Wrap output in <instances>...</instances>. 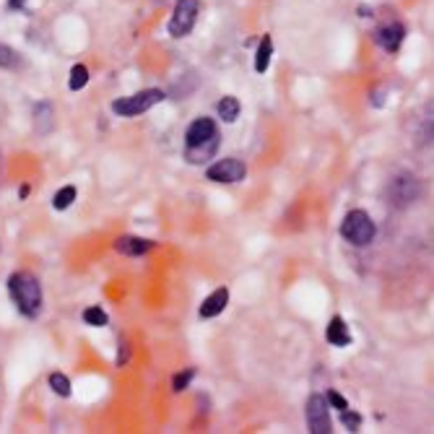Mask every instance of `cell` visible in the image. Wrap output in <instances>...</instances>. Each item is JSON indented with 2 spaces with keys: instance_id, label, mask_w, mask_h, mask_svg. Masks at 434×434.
Here are the masks:
<instances>
[{
  "instance_id": "obj_15",
  "label": "cell",
  "mask_w": 434,
  "mask_h": 434,
  "mask_svg": "<svg viewBox=\"0 0 434 434\" xmlns=\"http://www.w3.org/2000/svg\"><path fill=\"white\" fill-rule=\"evenodd\" d=\"M216 110H219V117L224 122H234L239 117V99L237 96H222V102L216 104Z\"/></svg>"
},
{
  "instance_id": "obj_7",
  "label": "cell",
  "mask_w": 434,
  "mask_h": 434,
  "mask_svg": "<svg viewBox=\"0 0 434 434\" xmlns=\"http://www.w3.org/2000/svg\"><path fill=\"white\" fill-rule=\"evenodd\" d=\"M328 400L325 395H309L307 400V424L312 434H331V414H328Z\"/></svg>"
},
{
  "instance_id": "obj_20",
  "label": "cell",
  "mask_w": 434,
  "mask_h": 434,
  "mask_svg": "<svg viewBox=\"0 0 434 434\" xmlns=\"http://www.w3.org/2000/svg\"><path fill=\"white\" fill-rule=\"evenodd\" d=\"M50 388L58 395H63V398H68L70 395V380L65 375H60V372H52L50 375Z\"/></svg>"
},
{
  "instance_id": "obj_21",
  "label": "cell",
  "mask_w": 434,
  "mask_h": 434,
  "mask_svg": "<svg viewBox=\"0 0 434 434\" xmlns=\"http://www.w3.org/2000/svg\"><path fill=\"white\" fill-rule=\"evenodd\" d=\"M193 377H196V369L193 366H188L185 372H179V375H174V380H172V390L179 392V390H185L190 383H193Z\"/></svg>"
},
{
  "instance_id": "obj_18",
  "label": "cell",
  "mask_w": 434,
  "mask_h": 434,
  "mask_svg": "<svg viewBox=\"0 0 434 434\" xmlns=\"http://www.w3.org/2000/svg\"><path fill=\"white\" fill-rule=\"evenodd\" d=\"M84 323L94 325V328H104V325L110 323V317H107V312H104L102 307H89V309H84Z\"/></svg>"
},
{
  "instance_id": "obj_23",
  "label": "cell",
  "mask_w": 434,
  "mask_h": 434,
  "mask_svg": "<svg viewBox=\"0 0 434 434\" xmlns=\"http://www.w3.org/2000/svg\"><path fill=\"white\" fill-rule=\"evenodd\" d=\"M325 400H328V406H333V409H338V411L349 409L346 398H343L340 392H336V390H328V392H325Z\"/></svg>"
},
{
  "instance_id": "obj_22",
  "label": "cell",
  "mask_w": 434,
  "mask_h": 434,
  "mask_svg": "<svg viewBox=\"0 0 434 434\" xmlns=\"http://www.w3.org/2000/svg\"><path fill=\"white\" fill-rule=\"evenodd\" d=\"M340 421H343V426H346L349 432H357L359 426H362V416H359L357 411H351V409L340 411Z\"/></svg>"
},
{
  "instance_id": "obj_12",
  "label": "cell",
  "mask_w": 434,
  "mask_h": 434,
  "mask_svg": "<svg viewBox=\"0 0 434 434\" xmlns=\"http://www.w3.org/2000/svg\"><path fill=\"white\" fill-rule=\"evenodd\" d=\"M325 338H328V343L331 346H349L351 343V333H349V325H346V320L340 315H336L331 320V325H328V331H325Z\"/></svg>"
},
{
  "instance_id": "obj_8",
  "label": "cell",
  "mask_w": 434,
  "mask_h": 434,
  "mask_svg": "<svg viewBox=\"0 0 434 434\" xmlns=\"http://www.w3.org/2000/svg\"><path fill=\"white\" fill-rule=\"evenodd\" d=\"M247 174V167L239 159L229 156V159H219L216 164H211L208 170H205V177L211 179V182H224V185H229V182H242Z\"/></svg>"
},
{
  "instance_id": "obj_2",
  "label": "cell",
  "mask_w": 434,
  "mask_h": 434,
  "mask_svg": "<svg viewBox=\"0 0 434 434\" xmlns=\"http://www.w3.org/2000/svg\"><path fill=\"white\" fill-rule=\"evenodd\" d=\"M8 291L24 317H37L42 309V286L32 273H11Z\"/></svg>"
},
{
  "instance_id": "obj_24",
  "label": "cell",
  "mask_w": 434,
  "mask_h": 434,
  "mask_svg": "<svg viewBox=\"0 0 434 434\" xmlns=\"http://www.w3.org/2000/svg\"><path fill=\"white\" fill-rule=\"evenodd\" d=\"M128 357H130V346L122 340L120 343V357H117V366H122V364H128Z\"/></svg>"
},
{
  "instance_id": "obj_25",
  "label": "cell",
  "mask_w": 434,
  "mask_h": 434,
  "mask_svg": "<svg viewBox=\"0 0 434 434\" xmlns=\"http://www.w3.org/2000/svg\"><path fill=\"white\" fill-rule=\"evenodd\" d=\"M383 96H385V91H383V89H377L375 94H372V104H375V107H383V104H385Z\"/></svg>"
},
{
  "instance_id": "obj_16",
  "label": "cell",
  "mask_w": 434,
  "mask_h": 434,
  "mask_svg": "<svg viewBox=\"0 0 434 434\" xmlns=\"http://www.w3.org/2000/svg\"><path fill=\"white\" fill-rule=\"evenodd\" d=\"M86 84H89V68L78 63V65H73V68H70L68 89H70V91H78V89H84Z\"/></svg>"
},
{
  "instance_id": "obj_14",
  "label": "cell",
  "mask_w": 434,
  "mask_h": 434,
  "mask_svg": "<svg viewBox=\"0 0 434 434\" xmlns=\"http://www.w3.org/2000/svg\"><path fill=\"white\" fill-rule=\"evenodd\" d=\"M271 55H273V39L271 34H263L260 44H257V52H255V70L257 73H265L268 65H271Z\"/></svg>"
},
{
  "instance_id": "obj_17",
  "label": "cell",
  "mask_w": 434,
  "mask_h": 434,
  "mask_svg": "<svg viewBox=\"0 0 434 434\" xmlns=\"http://www.w3.org/2000/svg\"><path fill=\"white\" fill-rule=\"evenodd\" d=\"M76 200V188L73 185H65L63 190H58L55 193V198H52V208H58V211H65L70 203Z\"/></svg>"
},
{
  "instance_id": "obj_3",
  "label": "cell",
  "mask_w": 434,
  "mask_h": 434,
  "mask_svg": "<svg viewBox=\"0 0 434 434\" xmlns=\"http://www.w3.org/2000/svg\"><path fill=\"white\" fill-rule=\"evenodd\" d=\"M340 234H343V239L351 242V245L366 247L372 239H375L377 226H375V222H372V216H369V213L362 211V208H354V211H349L346 216H343Z\"/></svg>"
},
{
  "instance_id": "obj_1",
  "label": "cell",
  "mask_w": 434,
  "mask_h": 434,
  "mask_svg": "<svg viewBox=\"0 0 434 434\" xmlns=\"http://www.w3.org/2000/svg\"><path fill=\"white\" fill-rule=\"evenodd\" d=\"M185 156L190 164L208 162L216 148H219V130L211 117H198L190 122L188 133H185Z\"/></svg>"
},
{
  "instance_id": "obj_26",
  "label": "cell",
  "mask_w": 434,
  "mask_h": 434,
  "mask_svg": "<svg viewBox=\"0 0 434 434\" xmlns=\"http://www.w3.org/2000/svg\"><path fill=\"white\" fill-rule=\"evenodd\" d=\"M24 3H26V0H8V8L11 11H18V8H24Z\"/></svg>"
},
{
  "instance_id": "obj_5",
  "label": "cell",
  "mask_w": 434,
  "mask_h": 434,
  "mask_svg": "<svg viewBox=\"0 0 434 434\" xmlns=\"http://www.w3.org/2000/svg\"><path fill=\"white\" fill-rule=\"evenodd\" d=\"M419 193H421L419 179L414 177V174H409V172L392 177L390 182H388V188H385V196H388L390 205H395V208H409V205L419 198Z\"/></svg>"
},
{
  "instance_id": "obj_13",
  "label": "cell",
  "mask_w": 434,
  "mask_h": 434,
  "mask_svg": "<svg viewBox=\"0 0 434 434\" xmlns=\"http://www.w3.org/2000/svg\"><path fill=\"white\" fill-rule=\"evenodd\" d=\"M55 125V110L50 102H39L34 107V130L39 136H47Z\"/></svg>"
},
{
  "instance_id": "obj_4",
  "label": "cell",
  "mask_w": 434,
  "mask_h": 434,
  "mask_svg": "<svg viewBox=\"0 0 434 434\" xmlns=\"http://www.w3.org/2000/svg\"><path fill=\"white\" fill-rule=\"evenodd\" d=\"M164 102V91L159 89H146V91H138L133 96H122V99H115L112 102V112L120 115V117H136V115H143L153 107V104Z\"/></svg>"
},
{
  "instance_id": "obj_11",
  "label": "cell",
  "mask_w": 434,
  "mask_h": 434,
  "mask_svg": "<svg viewBox=\"0 0 434 434\" xmlns=\"http://www.w3.org/2000/svg\"><path fill=\"white\" fill-rule=\"evenodd\" d=\"M115 250H117L120 255L138 257V255H146L148 250H153V242L143 237H120L117 242H115Z\"/></svg>"
},
{
  "instance_id": "obj_10",
  "label": "cell",
  "mask_w": 434,
  "mask_h": 434,
  "mask_svg": "<svg viewBox=\"0 0 434 434\" xmlns=\"http://www.w3.org/2000/svg\"><path fill=\"white\" fill-rule=\"evenodd\" d=\"M226 305H229V289H216L211 294V297L205 299L203 305H200V309H198V315L203 317V320H208V317H216L222 315L224 309H226Z\"/></svg>"
},
{
  "instance_id": "obj_6",
  "label": "cell",
  "mask_w": 434,
  "mask_h": 434,
  "mask_svg": "<svg viewBox=\"0 0 434 434\" xmlns=\"http://www.w3.org/2000/svg\"><path fill=\"white\" fill-rule=\"evenodd\" d=\"M198 13H200V6H198V0H177L174 3V13L170 18V34L182 39V37H188L193 32V26L198 21Z\"/></svg>"
},
{
  "instance_id": "obj_9",
  "label": "cell",
  "mask_w": 434,
  "mask_h": 434,
  "mask_svg": "<svg viewBox=\"0 0 434 434\" xmlns=\"http://www.w3.org/2000/svg\"><path fill=\"white\" fill-rule=\"evenodd\" d=\"M403 37H406V26L395 21V24H388V26H383V29L377 32V42H380L383 50L398 52L400 42H403Z\"/></svg>"
},
{
  "instance_id": "obj_27",
  "label": "cell",
  "mask_w": 434,
  "mask_h": 434,
  "mask_svg": "<svg viewBox=\"0 0 434 434\" xmlns=\"http://www.w3.org/2000/svg\"><path fill=\"white\" fill-rule=\"evenodd\" d=\"M18 196H21V198L29 196V185H21V190H18Z\"/></svg>"
},
{
  "instance_id": "obj_19",
  "label": "cell",
  "mask_w": 434,
  "mask_h": 434,
  "mask_svg": "<svg viewBox=\"0 0 434 434\" xmlns=\"http://www.w3.org/2000/svg\"><path fill=\"white\" fill-rule=\"evenodd\" d=\"M0 68H21V55L16 50H11L6 44H0Z\"/></svg>"
}]
</instances>
